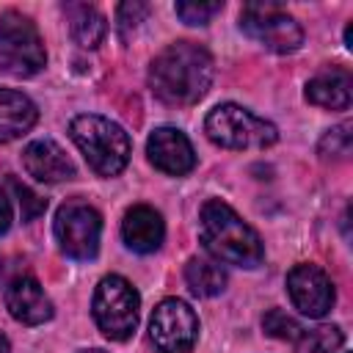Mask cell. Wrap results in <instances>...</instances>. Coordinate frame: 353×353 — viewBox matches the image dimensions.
<instances>
[{
  "instance_id": "1",
  "label": "cell",
  "mask_w": 353,
  "mask_h": 353,
  "mask_svg": "<svg viewBox=\"0 0 353 353\" xmlns=\"http://www.w3.org/2000/svg\"><path fill=\"white\" fill-rule=\"evenodd\" d=\"M212 83V58L193 41L168 44L149 66V85L165 105H193Z\"/></svg>"
},
{
  "instance_id": "2",
  "label": "cell",
  "mask_w": 353,
  "mask_h": 353,
  "mask_svg": "<svg viewBox=\"0 0 353 353\" xmlns=\"http://www.w3.org/2000/svg\"><path fill=\"white\" fill-rule=\"evenodd\" d=\"M199 237L204 248L237 268H256L265 256L259 234L221 199H210L199 212Z\"/></svg>"
},
{
  "instance_id": "3",
  "label": "cell",
  "mask_w": 353,
  "mask_h": 353,
  "mask_svg": "<svg viewBox=\"0 0 353 353\" xmlns=\"http://www.w3.org/2000/svg\"><path fill=\"white\" fill-rule=\"evenodd\" d=\"M69 135L74 146L83 152L91 171H97L99 176H116L127 168L132 146H130V135L116 121L97 113H83L72 119Z\"/></svg>"
},
{
  "instance_id": "4",
  "label": "cell",
  "mask_w": 353,
  "mask_h": 353,
  "mask_svg": "<svg viewBox=\"0 0 353 353\" xmlns=\"http://www.w3.org/2000/svg\"><path fill=\"white\" fill-rule=\"evenodd\" d=\"M204 132L212 143L223 149H265L279 141L276 124L232 102H223L207 113Z\"/></svg>"
},
{
  "instance_id": "5",
  "label": "cell",
  "mask_w": 353,
  "mask_h": 353,
  "mask_svg": "<svg viewBox=\"0 0 353 353\" xmlns=\"http://www.w3.org/2000/svg\"><path fill=\"white\" fill-rule=\"evenodd\" d=\"M47 63L44 41L30 17L8 11L0 17V72L11 77H33Z\"/></svg>"
},
{
  "instance_id": "6",
  "label": "cell",
  "mask_w": 353,
  "mask_h": 353,
  "mask_svg": "<svg viewBox=\"0 0 353 353\" xmlns=\"http://www.w3.org/2000/svg\"><path fill=\"white\" fill-rule=\"evenodd\" d=\"M138 306L141 298L124 276H105L97 284L91 312H94V323L108 339L124 342L132 336L138 325Z\"/></svg>"
},
{
  "instance_id": "7",
  "label": "cell",
  "mask_w": 353,
  "mask_h": 353,
  "mask_svg": "<svg viewBox=\"0 0 353 353\" xmlns=\"http://www.w3.org/2000/svg\"><path fill=\"white\" fill-rule=\"evenodd\" d=\"M240 28L270 52H292L303 41L301 25L276 3H245Z\"/></svg>"
},
{
  "instance_id": "8",
  "label": "cell",
  "mask_w": 353,
  "mask_h": 353,
  "mask_svg": "<svg viewBox=\"0 0 353 353\" xmlns=\"http://www.w3.org/2000/svg\"><path fill=\"white\" fill-rule=\"evenodd\" d=\"M102 218L91 204L66 201L55 215V237L66 256L72 259H94L99 251Z\"/></svg>"
},
{
  "instance_id": "9",
  "label": "cell",
  "mask_w": 353,
  "mask_h": 353,
  "mask_svg": "<svg viewBox=\"0 0 353 353\" xmlns=\"http://www.w3.org/2000/svg\"><path fill=\"white\" fill-rule=\"evenodd\" d=\"M149 334L160 353H190L199 339V317L185 301L165 298L152 312Z\"/></svg>"
},
{
  "instance_id": "10",
  "label": "cell",
  "mask_w": 353,
  "mask_h": 353,
  "mask_svg": "<svg viewBox=\"0 0 353 353\" xmlns=\"http://www.w3.org/2000/svg\"><path fill=\"white\" fill-rule=\"evenodd\" d=\"M292 306L306 317H323L334 306V284L317 265H295L287 273Z\"/></svg>"
},
{
  "instance_id": "11",
  "label": "cell",
  "mask_w": 353,
  "mask_h": 353,
  "mask_svg": "<svg viewBox=\"0 0 353 353\" xmlns=\"http://www.w3.org/2000/svg\"><path fill=\"white\" fill-rule=\"evenodd\" d=\"M146 154L157 171L171 176H182L196 165V152L188 135L174 127H157L146 141Z\"/></svg>"
},
{
  "instance_id": "12",
  "label": "cell",
  "mask_w": 353,
  "mask_h": 353,
  "mask_svg": "<svg viewBox=\"0 0 353 353\" xmlns=\"http://www.w3.org/2000/svg\"><path fill=\"white\" fill-rule=\"evenodd\" d=\"M22 165L36 182H47V185L74 176V163L66 157V152L52 138L30 141L22 152Z\"/></svg>"
},
{
  "instance_id": "13",
  "label": "cell",
  "mask_w": 353,
  "mask_h": 353,
  "mask_svg": "<svg viewBox=\"0 0 353 353\" xmlns=\"http://www.w3.org/2000/svg\"><path fill=\"white\" fill-rule=\"evenodd\" d=\"M6 309L14 320L25 325H41L52 317V301L44 295L41 284L30 276H19L6 287Z\"/></svg>"
},
{
  "instance_id": "14",
  "label": "cell",
  "mask_w": 353,
  "mask_h": 353,
  "mask_svg": "<svg viewBox=\"0 0 353 353\" xmlns=\"http://www.w3.org/2000/svg\"><path fill=\"white\" fill-rule=\"evenodd\" d=\"M121 237L127 243V248L138 251V254H152L160 248L163 237H165V223L163 215L146 204H135L127 210L124 221H121Z\"/></svg>"
},
{
  "instance_id": "15",
  "label": "cell",
  "mask_w": 353,
  "mask_h": 353,
  "mask_svg": "<svg viewBox=\"0 0 353 353\" xmlns=\"http://www.w3.org/2000/svg\"><path fill=\"white\" fill-rule=\"evenodd\" d=\"M36 105L14 88H0V143L25 135L36 124Z\"/></svg>"
},
{
  "instance_id": "16",
  "label": "cell",
  "mask_w": 353,
  "mask_h": 353,
  "mask_svg": "<svg viewBox=\"0 0 353 353\" xmlns=\"http://www.w3.org/2000/svg\"><path fill=\"white\" fill-rule=\"evenodd\" d=\"M306 99L317 108L347 110L350 108V74L342 69H328L306 83Z\"/></svg>"
},
{
  "instance_id": "17",
  "label": "cell",
  "mask_w": 353,
  "mask_h": 353,
  "mask_svg": "<svg viewBox=\"0 0 353 353\" xmlns=\"http://www.w3.org/2000/svg\"><path fill=\"white\" fill-rule=\"evenodd\" d=\"M66 17H69V30H72V39L85 47V50H94L102 44L105 39V17L94 8V6H85V3H72L66 6Z\"/></svg>"
},
{
  "instance_id": "18",
  "label": "cell",
  "mask_w": 353,
  "mask_h": 353,
  "mask_svg": "<svg viewBox=\"0 0 353 353\" xmlns=\"http://www.w3.org/2000/svg\"><path fill=\"white\" fill-rule=\"evenodd\" d=\"M185 281L190 287L193 295L199 298H212L218 292H223L226 287V273L215 259L207 256H193L185 265Z\"/></svg>"
},
{
  "instance_id": "19",
  "label": "cell",
  "mask_w": 353,
  "mask_h": 353,
  "mask_svg": "<svg viewBox=\"0 0 353 353\" xmlns=\"http://www.w3.org/2000/svg\"><path fill=\"white\" fill-rule=\"evenodd\" d=\"M345 342L342 331L336 325H317L298 336V353H334Z\"/></svg>"
},
{
  "instance_id": "20",
  "label": "cell",
  "mask_w": 353,
  "mask_h": 353,
  "mask_svg": "<svg viewBox=\"0 0 353 353\" xmlns=\"http://www.w3.org/2000/svg\"><path fill=\"white\" fill-rule=\"evenodd\" d=\"M262 328L268 336L273 339H284V342H298V336L303 334V328L281 309H270L265 317H262Z\"/></svg>"
},
{
  "instance_id": "21",
  "label": "cell",
  "mask_w": 353,
  "mask_h": 353,
  "mask_svg": "<svg viewBox=\"0 0 353 353\" xmlns=\"http://www.w3.org/2000/svg\"><path fill=\"white\" fill-rule=\"evenodd\" d=\"M350 141H353V135H350V124H339V127H334V130H328L325 135H323V141H320V154L325 157V160H342V157H347L350 154Z\"/></svg>"
},
{
  "instance_id": "22",
  "label": "cell",
  "mask_w": 353,
  "mask_h": 353,
  "mask_svg": "<svg viewBox=\"0 0 353 353\" xmlns=\"http://www.w3.org/2000/svg\"><path fill=\"white\" fill-rule=\"evenodd\" d=\"M176 17L188 25H207L218 11H221V3H201V0H182L174 6Z\"/></svg>"
},
{
  "instance_id": "23",
  "label": "cell",
  "mask_w": 353,
  "mask_h": 353,
  "mask_svg": "<svg viewBox=\"0 0 353 353\" xmlns=\"http://www.w3.org/2000/svg\"><path fill=\"white\" fill-rule=\"evenodd\" d=\"M11 182V190L17 193V201H19V212H22V221H33L39 218L44 210H47V199H41L39 193H33L28 185H22L17 176L8 179Z\"/></svg>"
},
{
  "instance_id": "24",
  "label": "cell",
  "mask_w": 353,
  "mask_h": 353,
  "mask_svg": "<svg viewBox=\"0 0 353 353\" xmlns=\"http://www.w3.org/2000/svg\"><path fill=\"white\" fill-rule=\"evenodd\" d=\"M146 14H149V6H146V3H138V0H132V3H121L119 11H116V22H119V33H121V39H127V36H130V28H135L138 22H143Z\"/></svg>"
},
{
  "instance_id": "25",
  "label": "cell",
  "mask_w": 353,
  "mask_h": 353,
  "mask_svg": "<svg viewBox=\"0 0 353 353\" xmlns=\"http://www.w3.org/2000/svg\"><path fill=\"white\" fill-rule=\"evenodd\" d=\"M8 226H11V204H8V199L0 188V234L8 232Z\"/></svg>"
},
{
  "instance_id": "26",
  "label": "cell",
  "mask_w": 353,
  "mask_h": 353,
  "mask_svg": "<svg viewBox=\"0 0 353 353\" xmlns=\"http://www.w3.org/2000/svg\"><path fill=\"white\" fill-rule=\"evenodd\" d=\"M0 353H11V345H8V339L0 334Z\"/></svg>"
},
{
  "instance_id": "27",
  "label": "cell",
  "mask_w": 353,
  "mask_h": 353,
  "mask_svg": "<svg viewBox=\"0 0 353 353\" xmlns=\"http://www.w3.org/2000/svg\"><path fill=\"white\" fill-rule=\"evenodd\" d=\"M77 353H105V350H97V347H94V350H77Z\"/></svg>"
}]
</instances>
